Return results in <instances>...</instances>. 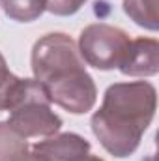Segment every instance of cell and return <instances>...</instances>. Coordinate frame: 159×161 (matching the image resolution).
Wrapping results in <instances>:
<instances>
[{
  "mask_svg": "<svg viewBox=\"0 0 159 161\" xmlns=\"http://www.w3.org/2000/svg\"><path fill=\"white\" fill-rule=\"evenodd\" d=\"M34 79L51 103L73 114L92 111L97 99L96 82L84 68L77 43L62 32L47 34L32 49Z\"/></svg>",
  "mask_w": 159,
  "mask_h": 161,
  "instance_id": "6da1fadb",
  "label": "cell"
},
{
  "mask_svg": "<svg viewBox=\"0 0 159 161\" xmlns=\"http://www.w3.org/2000/svg\"><path fill=\"white\" fill-rule=\"evenodd\" d=\"M157 94L146 80L116 82L107 88L99 111L92 116V131L114 158L131 156L154 120Z\"/></svg>",
  "mask_w": 159,
  "mask_h": 161,
  "instance_id": "7a4b0ae2",
  "label": "cell"
},
{
  "mask_svg": "<svg viewBox=\"0 0 159 161\" xmlns=\"http://www.w3.org/2000/svg\"><path fill=\"white\" fill-rule=\"evenodd\" d=\"M8 124L25 139L51 137L62 127V118L51 109V101L36 79H25L17 103L9 109Z\"/></svg>",
  "mask_w": 159,
  "mask_h": 161,
  "instance_id": "3957f363",
  "label": "cell"
},
{
  "mask_svg": "<svg viewBox=\"0 0 159 161\" xmlns=\"http://www.w3.org/2000/svg\"><path fill=\"white\" fill-rule=\"evenodd\" d=\"M129 41V36L122 28L96 23L88 25L80 32L79 53L88 66L107 71L122 64Z\"/></svg>",
  "mask_w": 159,
  "mask_h": 161,
  "instance_id": "277c9868",
  "label": "cell"
},
{
  "mask_svg": "<svg viewBox=\"0 0 159 161\" xmlns=\"http://www.w3.org/2000/svg\"><path fill=\"white\" fill-rule=\"evenodd\" d=\"M123 75L129 77H152L159 71V43L152 38L131 40L123 60L118 66Z\"/></svg>",
  "mask_w": 159,
  "mask_h": 161,
  "instance_id": "5b68a950",
  "label": "cell"
},
{
  "mask_svg": "<svg viewBox=\"0 0 159 161\" xmlns=\"http://www.w3.org/2000/svg\"><path fill=\"white\" fill-rule=\"evenodd\" d=\"M34 150L52 161H77L90 154V142L77 133H60L34 144Z\"/></svg>",
  "mask_w": 159,
  "mask_h": 161,
  "instance_id": "8992f818",
  "label": "cell"
},
{
  "mask_svg": "<svg viewBox=\"0 0 159 161\" xmlns=\"http://www.w3.org/2000/svg\"><path fill=\"white\" fill-rule=\"evenodd\" d=\"M159 0H123V11L135 21L139 26L146 30L159 28Z\"/></svg>",
  "mask_w": 159,
  "mask_h": 161,
  "instance_id": "52a82bcc",
  "label": "cell"
},
{
  "mask_svg": "<svg viewBox=\"0 0 159 161\" xmlns=\"http://www.w3.org/2000/svg\"><path fill=\"white\" fill-rule=\"evenodd\" d=\"M23 86H25V79L9 71L6 58L0 53V111H9L17 103Z\"/></svg>",
  "mask_w": 159,
  "mask_h": 161,
  "instance_id": "ba28073f",
  "label": "cell"
},
{
  "mask_svg": "<svg viewBox=\"0 0 159 161\" xmlns=\"http://www.w3.org/2000/svg\"><path fill=\"white\" fill-rule=\"evenodd\" d=\"M26 152V139L19 135L8 122H0V161H17Z\"/></svg>",
  "mask_w": 159,
  "mask_h": 161,
  "instance_id": "9c48e42d",
  "label": "cell"
},
{
  "mask_svg": "<svg viewBox=\"0 0 159 161\" xmlns=\"http://www.w3.org/2000/svg\"><path fill=\"white\" fill-rule=\"evenodd\" d=\"M45 2L47 0H0V6L9 19L19 23H30L45 11Z\"/></svg>",
  "mask_w": 159,
  "mask_h": 161,
  "instance_id": "30bf717a",
  "label": "cell"
},
{
  "mask_svg": "<svg viewBox=\"0 0 159 161\" xmlns=\"http://www.w3.org/2000/svg\"><path fill=\"white\" fill-rule=\"evenodd\" d=\"M84 2L86 0H47L45 2V9L54 13V15L68 17V15L77 13L80 8L84 6Z\"/></svg>",
  "mask_w": 159,
  "mask_h": 161,
  "instance_id": "8fae6325",
  "label": "cell"
},
{
  "mask_svg": "<svg viewBox=\"0 0 159 161\" xmlns=\"http://www.w3.org/2000/svg\"><path fill=\"white\" fill-rule=\"evenodd\" d=\"M17 161H52V159L34 150V152H26V154H23V156H21Z\"/></svg>",
  "mask_w": 159,
  "mask_h": 161,
  "instance_id": "7c38bea8",
  "label": "cell"
},
{
  "mask_svg": "<svg viewBox=\"0 0 159 161\" xmlns=\"http://www.w3.org/2000/svg\"><path fill=\"white\" fill-rule=\"evenodd\" d=\"M77 161H103L101 158H97V156H86V158H82V159H77Z\"/></svg>",
  "mask_w": 159,
  "mask_h": 161,
  "instance_id": "4fadbf2b",
  "label": "cell"
}]
</instances>
